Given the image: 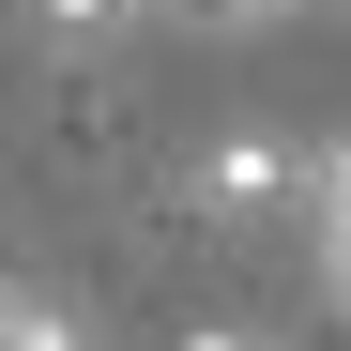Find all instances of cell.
Returning a JSON list of instances; mask_svg holds the SVG:
<instances>
[{
  "instance_id": "1",
  "label": "cell",
  "mask_w": 351,
  "mask_h": 351,
  "mask_svg": "<svg viewBox=\"0 0 351 351\" xmlns=\"http://www.w3.org/2000/svg\"><path fill=\"white\" fill-rule=\"evenodd\" d=\"M306 184H321V168L290 153V138H214V153H199V214H214V229H260V214H290Z\"/></svg>"
},
{
  "instance_id": "8",
  "label": "cell",
  "mask_w": 351,
  "mask_h": 351,
  "mask_svg": "<svg viewBox=\"0 0 351 351\" xmlns=\"http://www.w3.org/2000/svg\"><path fill=\"white\" fill-rule=\"evenodd\" d=\"M168 16H184V0H168Z\"/></svg>"
},
{
  "instance_id": "5",
  "label": "cell",
  "mask_w": 351,
  "mask_h": 351,
  "mask_svg": "<svg viewBox=\"0 0 351 351\" xmlns=\"http://www.w3.org/2000/svg\"><path fill=\"white\" fill-rule=\"evenodd\" d=\"M184 16H214V31H245V16H290V0H184Z\"/></svg>"
},
{
  "instance_id": "3",
  "label": "cell",
  "mask_w": 351,
  "mask_h": 351,
  "mask_svg": "<svg viewBox=\"0 0 351 351\" xmlns=\"http://www.w3.org/2000/svg\"><path fill=\"white\" fill-rule=\"evenodd\" d=\"M138 16H153V0H31V31H46V46H123Z\"/></svg>"
},
{
  "instance_id": "4",
  "label": "cell",
  "mask_w": 351,
  "mask_h": 351,
  "mask_svg": "<svg viewBox=\"0 0 351 351\" xmlns=\"http://www.w3.org/2000/svg\"><path fill=\"white\" fill-rule=\"evenodd\" d=\"M0 351H92V321L46 306V290H16V306H0Z\"/></svg>"
},
{
  "instance_id": "6",
  "label": "cell",
  "mask_w": 351,
  "mask_h": 351,
  "mask_svg": "<svg viewBox=\"0 0 351 351\" xmlns=\"http://www.w3.org/2000/svg\"><path fill=\"white\" fill-rule=\"evenodd\" d=\"M184 351H260V336H245V321H199V336H184Z\"/></svg>"
},
{
  "instance_id": "7",
  "label": "cell",
  "mask_w": 351,
  "mask_h": 351,
  "mask_svg": "<svg viewBox=\"0 0 351 351\" xmlns=\"http://www.w3.org/2000/svg\"><path fill=\"white\" fill-rule=\"evenodd\" d=\"M0 306H16V275H0Z\"/></svg>"
},
{
  "instance_id": "2",
  "label": "cell",
  "mask_w": 351,
  "mask_h": 351,
  "mask_svg": "<svg viewBox=\"0 0 351 351\" xmlns=\"http://www.w3.org/2000/svg\"><path fill=\"white\" fill-rule=\"evenodd\" d=\"M306 214H321V290L351 306V138L321 153V184H306Z\"/></svg>"
}]
</instances>
